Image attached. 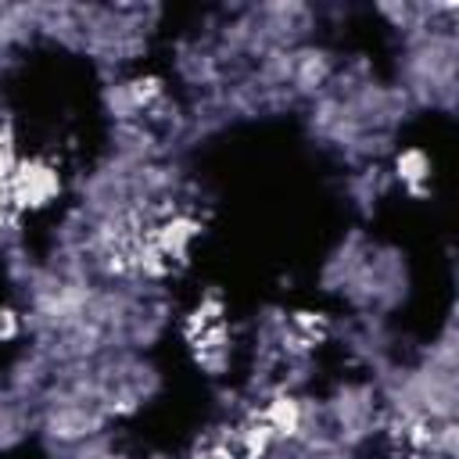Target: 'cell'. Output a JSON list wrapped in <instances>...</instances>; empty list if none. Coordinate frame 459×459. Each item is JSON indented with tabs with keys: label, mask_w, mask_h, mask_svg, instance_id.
Listing matches in <instances>:
<instances>
[{
	"label": "cell",
	"mask_w": 459,
	"mask_h": 459,
	"mask_svg": "<svg viewBox=\"0 0 459 459\" xmlns=\"http://www.w3.org/2000/svg\"><path fill=\"white\" fill-rule=\"evenodd\" d=\"M398 176L409 179V183L423 179V176H427V161H423V154H420V151H405V154L398 158Z\"/></svg>",
	"instance_id": "obj_1"
}]
</instances>
